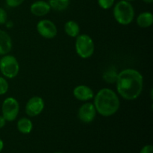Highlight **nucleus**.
Returning <instances> with one entry per match:
<instances>
[{
  "mask_svg": "<svg viewBox=\"0 0 153 153\" xmlns=\"http://www.w3.org/2000/svg\"><path fill=\"white\" fill-rule=\"evenodd\" d=\"M55 153H62V152H55Z\"/></svg>",
  "mask_w": 153,
  "mask_h": 153,
  "instance_id": "27",
  "label": "nucleus"
},
{
  "mask_svg": "<svg viewBox=\"0 0 153 153\" xmlns=\"http://www.w3.org/2000/svg\"><path fill=\"white\" fill-rule=\"evenodd\" d=\"M64 31L67 36L76 38L80 34V27L74 20H68L64 25Z\"/></svg>",
  "mask_w": 153,
  "mask_h": 153,
  "instance_id": "14",
  "label": "nucleus"
},
{
  "mask_svg": "<svg viewBox=\"0 0 153 153\" xmlns=\"http://www.w3.org/2000/svg\"><path fill=\"white\" fill-rule=\"evenodd\" d=\"M51 9L56 11H64L68 8L70 0H48Z\"/></svg>",
  "mask_w": 153,
  "mask_h": 153,
  "instance_id": "16",
  "label": "nucleus"
},
{
  "mask_svg": "<svg viewBox=\"0 0 153 153\" xmlns=\"http://www.w3.org/2000/svg\"><path fill=\"white\" fill-rule=\"evenodd\" d=\"M115 0H97L99 6L103 10H108L114 4Z\"/></svg>",
  "mask_w": 153,
  "mask_h": 153,
  "instance_id": "19",
  "label": "nucleus"
},
{
  "mask_svg": "<svg viewBox=\"0 0 153 153\" xmlns=\"http://www.w3.org/2000/svg\"><path fill=\"white\" fill-rule=\"evenodd\" d=\"M126 1H130V2H131V1H136V0H126Z\"/></svg>",
  "mask_w": 153,
  "mask_h": 153,
  "instance_id": "26",
  "label": "nucleus"
},
{
  "mask_svg": "<svg viewBox=\"0 0 153 153\" xmlns=\"http://www.w3.org/2000/svg\"><path fill=\"white\" fill-rule=\"evenodd\" d=\"M18 131L20 133L24 134H28L31 133L33 129V123L32 121L27 117L20 118L17 121L16 123Z\"/></svg>",
  "mask_w": 153,
  "mask_h": 153,
  "instance_id": "15",
  "label": "nucleus"
},
{
  "mask_svg": "<svg viewBox=\"0 0 153 153\" xmlns=\"http://www.w3.org/2000/svg\"><path fill=\"white\" fill-rule=\"evenodd\" d=\"M144 3H146V4H152L153 2V0H142Z\"/></svg>",
  "mask_w": 153,
  "mask_h": 153,
  "instance_id": "25",
  "label": "nucleus"
},
{
  "mask_svg": "<svg viewBox=\"0 0 153 153\" xmlns=\"http://www.w3.org/2000/svg\"><path fill=\"white\" fill-rule=\"evenodd\" d=\"M51 7L49 6L48 1H43V0H38L30 6V11L34 16H43L47 15L50 12Z\"/></svg>",
  "mask_w": 153,
  "mask_h": 153,
  "instance_id": "11",
  "label": "nucleus"
},
{
  "mask_svg": "<svg viewBox=\"0 0 153 153\" xmlns=\"http://www.w3.org/2000/svg\"><path fill=\"white\" fill-rule=\"evenodd\" d=\"M115 20L122 25H128L134 19V9L130 1L120 0L116 3L113 9Z\"/></svg>",
  "mask_w": 153,
  "mask_h": 153,
  "instance_id": "3",
  "label": "nucleus"
},
{
  "mask_svg": "<svg viewBox=\"0 0 153 153\" xmlns=\"http://www.w3.org/2000/svg\"><path fill=\"white\" fill-rule=\"evenodd\" d=\"M136 22L140 28H149L153 24V14L151 12H142L136 18Z\"/></svg>",
  "mask_w": 153,
  "mask_h": 153,
  "instance_id": "13",
  "label": "nucleus"
},
{
  "mask_svg": "<svg viewBox=\"0 0 153 153\" xmlns=\"http://www.w3.org/2000/svg\"><path fill=\"white\" fill-rule=\"evenodd\" d=\"M36 28L41 37L46 39H52L58 34L56 25L50 19H40L36 25Z\"/></svg>",
  "mask_w": 153,
  "mask_h": 153,
  "instance_id": "7",
  "label": "nucleus"
},
{
  "mask_svg": "<svg viewBox=\"0 0 153 153\" xmlns=\"http://www.w3.org/2000/svg\"><path fill=\"white\" fill-rule=\"evenodd\" d=\"M44 108V100L40 97L34 96L30 98L25 104V114L31 117H37L43 112Z\"/></svg>",
  "mask_w": 153,
  "mask_h": 153,
  "instance_id": "8",
  "label": "nucleus"
},
{
  "mask_svg": "<svg viewBox=\"0 0 153 153\" xmlns=\"http://www.w3.org/2000/svg\"><path fill=\"white\" fill-rule=\"evenodd\" d=\"M76 38L75 49L77 55L83 59L91 58L95 51V44L91 37L86 34H82Z\"/></svg>",
  "mask_w": 153,
  "mask_h": 153,
  "instance_id": "4",
  "label": "nucleus"
},
{
  "mask_svg": "<svg viewBox=\"0 0 153 153\" xmlns=\"http://www.w3.org/2000/svg\"><path fill=\"white\" fill-rule=\"evenodd\" d=\"M6 120L4 119V117L2 115H0V129L2 128L3 127H4V126L6 125Z\"/></svg>",
  "mask_w": 153,
  "mask_h": 153,
  "instance_id": "23",
  "label": "nucleus"
},
{
  "mask_svg": "<svg viewBox=\"0 0 153 153\" xmlns=\"http://www.w3.org/2000/svg\"><path fill=\"white\" fill-rule=\"evenodd\" d=\"M12 46L11 37L5 31L0 29V55L8 54L11 51Z\"/></svg>",
  "mask_w": 153,
  "mask_h": 153,
  "instance_id": "12",
  "label": "nucleus"
},
{
  "mask_svg": "<svg viewBox=\"0 0 153 153\" xmlns=\"http://www.w3.org/2000/svg\"><path fill=\"white\" fill-rule=\"evenodd\" d=\"M97 113L102 117H111L118 111L120 106L117 94L110 88L100 90L94 97Z\"/></svg>",
  "mask_w": 153,
  "mask_h": 153,
  "instance_id": "2",
  "label": "nucleus"
},
{
  "mask_svg": "<svg viewBox=\"0 0 153 153\" xmlns=\"http://www.w3.org/2000/svg\"><path fill=\"white\" fill-rule=\"evenodd\" d=\"M7 21V13L2 7H0V25H4Z\"/></svg>",
  "mask_w": 153,
  "mask_h": 153,
  "instance_id": "21",
  "label": "nucleus"
},
{
  "mask_svg": "<svg viewBox=\"0 0 153 153\" xmlns=\"http://www.w3.org/2000/svg\"><path fill=\"white\" fill-rule=\"evenodd\" d=\"M19 71V64L13 55H2L0 58V72L6 79H14Z\"/></svg>",
  "mask_w": 153,
  "mask_h": 153,
  "instance_id": "5",
  "label": "nucleus"
},
{
  "mask_svg": "<svg viewBox=\"0 0 153 153\" xmlns=\"http://www.w3.org/2000/svg\"><path fill=\"white\" fill-rule=\"evenodd\" d=\"M140 153H153V147L152 145H146L140 149Z\"/></svg>",
  "mask_w": 153,
  "mask_h": 153,
  "instance_id": "22",
  "label": "nucleus"
},
{
  "mask_svg": "<svg viewBox=\"0 0 153 153\" xmlns=\"http://www.w3.org/2000/svg\"><path fill=\"white\" fill-rule=\"evenodd\" d=\"M97 115L95 106L94 103L87 102L80 106L78 111V118L84 123H91L94 120Z\"/></svg>",
  "mask_w": 153,
  "mask_h": 153,
  "instance_id": "9",
  "label": "nucleus"
},
{
  "mask_svg": "<svg viewBox=\"0 0 153 153\" xmlns=\"http://www.w3.org/2000/svg\"><path fill=\"white\" fill-rule=\"evenodd\" d=\"M118 94L126 100H134L141 94L143 88V78L134 69L128 68L118 73L116 81Z\"/></svg>",
  "mask_w": 153,
  "mask_h": 153,
  "instance_id": "1",
  "label": "nucleus"
},
{
  "mask_svg": "<svg viewBox=\"0 0 153 153\" xmlns=\"http://www.w3.org/2000/svg\"><path fill=\"white\" fill-rule=\"evenodd\" d=\"M118 73L117 70L114 67H110L109 69L106 70L103 73L102 79L106 83L114 84L116 83L117 79Z\"/></svg>",
  "mask_w": 153,
  "mask_h": 153,
  "instance_id": "17",
  "label": "nucleus"
},
{
  "mask_svg": "<svg viewBox=\"0 0 153 153\" xmlns=\"http://www.w3.org/2000/svg\"><path fill=\"white\" fill-rule=\"evenodd\" d=\"M73 94L76 100L82 102H88L94 99L95 95L94 91L90 87L85 85L76 86L73 89Z\"/></svg>",
  "mask_w": 153,
  "mask_h": 153,
  "instance_id": "10",
  "label": "nucleus"
},
{
  "mask_svg": "<svg viewBox=\"0 0 153 153\" xmlns=\"http://www.w3.org/2000/svg\"><path fill=\"white\" fill-rule=\"evenodd\" d=\"M25 0H5L6 4L10 7H16L20 6Z\"/></svg>",
  "mask_w": 153,
  "mask_h": 153,
  "instance_id": "20",
  "label": "nucleus"
},
{
  "mask_svg": "<svg viewBox=\"0 0 153 153\" xmlns=\"http://www.w3.org/2000/svg\"><path fill=\"white\" fill-rule=\"evenodd\" d=\"M3 148H4V142H3V140L0 138V152L2 151Z\"/></svg>",
  "mask_w": 153,
  "mask_h": 153,
  "instance_id": "24",
  "label": "nucleus"
},
{
  "mask_svg": "<svg viewBox=\"0 0 153 153\" xmlns=\"http://www.w3.org/2000/svg\"><path fill=\"white\" fill-rule=\"evenodd\" d=\"M9 89V84L6 78L4 76H0V96L7 94Z\"/></svg>",
  "mask_w": 153,
  "mask_h": 153,
  "instance_id": "18",
  "label": "nucleus"
},
{
  "mask_svg": "<svg viewBox=\"0 0 153 153\" xmlns=\"http://www.w3.org/2000/svg\"><path fill=\"white\" fill-rule=\"evenodd\" d=\"M19 111V104L14 97H7L1 105V115L7 122H12L17 117Z\"/></svg>",
  "mask_w": 153,
  "mask_h": 153,
  "instance_id": "6",
  "label": "nucleus"
}]
</instances>
